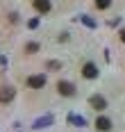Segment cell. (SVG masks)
Wrapping results in <instances>:
<instances>
[{
  "label": "cell",
  "mask_w": 125,
  "mask_h": 132,
  "mask_svg": "<svg viewBox=\"0 0 125 132\" xmlns=\"http://www.w3.org/2000/svg\"><path fill=\"white\" fill-rule=\"evenodd\" d=\"M96 7H98V9H107V7H109V2H107V0H98Z\"/></svg>",
  "instance_id": "cell-11"
},
{
  "label": "cell",
  "mask_w": 125,
  "mask_h": 132,
  "mask_svg": "<svg viewBox=\"0 0 125 132\" xmlns=\"http://www.w3.org/2000/svg\"><path fill=\"white\" fill-rule=\"evenodd\" d=\"M28 87L30 89H41V87H46V75H30Z\"/></svg>",
  "instance_id": "cell-4"
},
{
  "label": "cell",
  "mask_w": 125,
  "mask_h": 132,
  "mask_svg": "<svg viewBox=\"0 0 125 132\" xmlns=\"http://www.w3.org/2000/svg\"><path fill=\"white\" fill-rule=\"evenodd\" d=\"M57 91L61 93V96H75V87L70 82H66V80H59L57 82Z\"/></svg>",
  "instance_id": "cell-1"
},
{
  "label": "cell",
  "mask_w": 125,
  "mask_h": 132,
  "mask_svg": "<svg viewBox=\"0 0 125 132\" xmlns=\"http://www.w3.org/2000/svg\"><path fill=\"white\" fill-rule=\"evenodd\" d=\"M68 121H70V123H75V125H80V128H82V125H86V121H84L82 116H70Z\"/></svg>",
  "instance_id": "cell-9"
},
{
  "label": "cell",
  "mask_w": 125,
  "mask_h": 132,
  "mask_svg": "<svg viewBox=\"0 0 125 132\" xmlns=\"http://www.w3.org/2000/svg\"><path fill=\"white\" fill-rule=\"evenodd\" d=\"M89 105L93 107V109H96V112H102V109H105V107H107V100H105V98H102V96H91V98H89Z\"/></svg>",
  "instance_id": "cell-3"
},
{
  "label": "cell",
  "mask_w": 125,
  "mask_h": 132,
  "mask_svg": "<svg viewBox=\"0 0 125 132\" xmlns=\"http://www.w3.org/2000/svg\"><path fill=\"white\" fill-rule=\"evenodd\" d=\"M14 96H16L14 87H2V89H0V103H12Z\"/></svg>",
  "instance_id": "cell-5"
},
{
  "label": "cell",
  "mask_w": 125,
  "mask_h": 132,
  "mask_svg": "<svg viewBox=\"0 0 125 132\" xmlns=\"http://www.w3.org/2000/svg\"><path fill=\"white\" fill-rule=\"evenodd\" d=\"M96 128H98V132H109L111 130V121L107 119V116H98L96 119Z\"/></svg>",
  "instance_id": "cell-6"
},
{
  "label": "cell",
  "mask_w": 125,
  "mask_h": 132,
  "mask_svg": "<svg viewBox=\"0 0 125 132\" xmlns=\"http://www.w3.org/2000/svg\"><path fill=\"white\" fill-rule=\"evenodd\" d=\"M121 41H123V43H125V27H123V30H121Z\"/></svg>",
  "instance_id": "cell-15"
},
{
  "label": "cell",
  "mask_w": 125,
  "mask_h": 132,
  "mask_svg": "<svg viewBox=\"0 0 125 132\" xmlns=\"http://www.w3.org/2000/svg\"><path fill=\"white\" fill-rule=\"evenodd\" d=\"M82 75H84L86 80H96V78H98V66L91 64V62H86V64L82 66Z\"/></svg>",
  "instance_id": "cell-2"
},
{
  "label": "cell",
  "mask_w": 125,
  "mask_h": 132,
  "mask_svg": "<svg viewBox=\"0 0 125 132\" xmlns=\"http://www.w3.org/2000/svg\"><path fill=\"white\" fill-rule=\"evenodd\" d=\"M28 25H30V27H37V25H39V18H32V21H30Z\"/></svg>",
  "instance_id": "cell-14"
},
{
  "label": "cell",
  "mask_w": 125,
  "mask_h": 132,
  "mask_svg": "<svg viewBox=\"0 0 125 132\" xmlns=\"http://www.w3.org/2000/svg\"><path fill=\"white\" fill-rule=\"evenodd\" d=\"M34 9H37V12H41V14H46V12H50V9H52V5H50L48 0H37V2H34Z\"/></svg>",
  "instance_id": "cell-7"
},
{
  "label": "cell",
  "mask_w": 125,
  "mask_h": 132,
  "mask_svg": "<svg viewBox=\"0 0 125 132\" xmlns=\"http://www.w3.org/2000/svg\"><path fill=\"white\" fill-rule=\"evenodd\" d=\"M82 21H84V23H86V25H89V27H93V25H96V23H93L91 18H86V16H82Z\"/></svg>",
  "instance_id": "cell-12"
},
{
  "label": "cell",
  "mask_w": 125,
  "mask_h": 132,
  "mask_svg": "<svg viewBox=\"0 0 125 132\" xmlns=\"http://www.w3.org/2000/svg\"><path fill=\"white\" fill-rule=\"evenodd\" d=\"M59 66H61L59 62H48V68H59Z\"/></svg>",
  "instance_id": "cell-13"
},
{
  "label": "cell",
  "mask_w": 125,
  "mask_h": 132,
  "mask_svg": "<svg viewBox=\"0 0 125 132\" xmlns=\"http://www.w3.org/2000/svg\"><path fill=\"white\" fill-rule=\"evenodd\" d=\"M50 123H52V116H43V119H39L34 123V128H46V125H50Z\"/></svg>",
  "instance_id": "cell-8"
},
{
  "label": "cell",
  "mask_w": 125,
  "mask_h": 132,
  "mask_svg": "<svg viewBox=\"0 0 125 132\" xmlns=\"http://www.w3.org/2000/svg\"><path fill=\"white\" fill-rule=\"evenodd\" d=\"M37 50H39V43H34V41L25 46V53H37Z\"/></svg>",
  "instance_id": "cell-10"
}]
</instances>
